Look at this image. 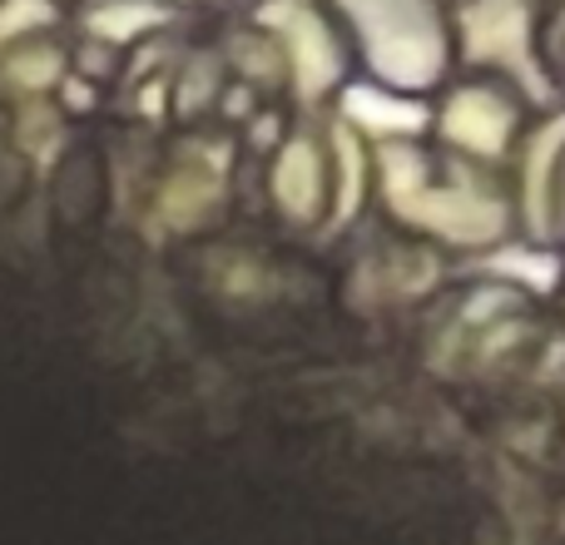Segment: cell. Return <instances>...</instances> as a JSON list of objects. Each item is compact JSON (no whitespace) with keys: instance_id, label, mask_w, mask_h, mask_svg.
Masks as SVG:
<instances>
[{"instance_id":"6da1fadb","label":"cell","mask_w":565,"mask_h":545,"mask_svg":"<svg viewBox=\"0 0 565 545\" xmlns=\"http://www.w3.org/2000/svg\"><path fill=\"white\" fill-rule=\"evenodd\" d=\"M367 65L397 89H427L447 70V30L431 0H338Z\"/></svg>"},{"instance_id":"4fadbf2b","label":"cell","mask_w":565,"mask_h":545,"mask_svg":"<svg viewBox=\"0 0 565 545\" xmlns=\"http://www.w3.org/2000/svg\"><path fill=\"white\" fill-rule=\"evenodd\" d=\"M55 65H60L55 50H45V55H20L15 65H10V79H20V85H50Z\"/></svg>"},{"instance_id":"5bb4252c","label":"cell","mask_w":565,"mask_h":545,"mask_svg":"<svg viewBox=\"0 0 565 545\" xmlns=\"http://www.w3.org/2000/svg\"><path fill=\"white\" fill-rule=\"evenodd\" d=\"M531 264H536V258H516V254H511V258H497V264H491V268H501V272H526V278L531 282H536V288H546V282H556V268H531Z\"/></svg>"},{"instance_id":"30bf717a","label":"cell","mask_w":565,"mask_h":545,"mask_svg":"<svg viewBox=\"0 0 565 545\" xmlns=\"http://www.w3.org/2000/svg\"><path fill=\"white\" fill-rule=\"evenodd\" d=\"M214 194H218V189L209 184V179H174V184H169V194H164V214L174 218L179 228H184L189 218H194Z\"/></svg>"},{"instance_id":"5b68a950","label":"cell","mask_w":565,"mask_h":545,"mask_svg":"<svg viewBox=\"0 0 565 545\" xmlns=\"http://www.w3.org/2000/svg\"><path fill=\"white\" fill-rule=\"evenodd\" d=\"M441 129H447V139L477 149V154H501L511 139V105L491 89H461V95H451Z\"/></svg>"},{"instance_id":"7a4b0ae2","label":"cell","mask_w":565,"mask_h":545,"mask_svg":"<svg viewBox=\"0 0 565 545\" xmlns=\"http://www.w3.org/2000/svg\"><path fill=\"white\" fill-rule=\"evenodd\" d=\"M387 199L402 218L451 238V244H491L507 228L501 199L481 194L471 184L431 189L422 174V159L412 149H387Z\"/></svg>"},{"instance_id":"52a82bcc","label":"cell","mask_w":565,"mask_h":545,"mask_svg":"<svg viewBox=\"0 0 565 545\" xmlns=\"http://www.w3.org/2000/svg\"><path fill=\"white\" fill-rule=\"evenodd\" d=\"M348 115L367 129H382V135H412V129L427 125V109L422 105H407V99H392V95H377V89H348Z\"/></svg>"},{"instance_id":"3957f363","label":"cell","mask_w":565,"mask_h":545,"mask_svg":"<svg viewBox=\"0 0 565 545\" xmlns=\"http://www.w3.org/2000/svg\"><path fill=\"white\" fill-rule=\"evenodd\" d=\"M461 30H467V55L491 60V65L511 70L516 79H526V89L536 99H546V75L536 70L531 55V6L526 0H471L461 10Z\"/></svg>"},{"instance_id":"8fae6325","label":"cell","mask_w":565,"mask_h":545,"mask_svg":"<svg viewBox=\"0 0 565 545\" xmlns=\"http://www.w3.org/2000/svg\"><path fill=\"white\" fill-rule=\"evenodd\" d=\"M338 154H342V204H338V218H352L362 199V154H358V139L348 129H338Z\"/></svg>"},{"instance_id":"7c38bea8","label":"cell","mask_w":565,"mask_h":545,"mask_svg":"<svg viewBox=\"0 0 565 545\" xmlns=\"http://www.w3.org/2000/svg\"><path fill=\"white\" fill-rule=\"evenodd\" d=\"M50 20H55L50 0H6V6H0V40L20 35V30H30V25H50Z\"/></svg>"},{"instance_id":"ba28073f","label":"cell","mask_w":565,"mask_h":545,"mask_svg":"<svg viewBox=\"0 0 565 545\" xmlns=\"http://www.w3.org/2000/svg\"><path fill=\"white\" fill-rule=\"evenodd\" d=\"M561 145H565V119L541 129L536 145H531V159H526V214L536 228H546V218H551L546 194H551V164H556Z\"/></svg>"},{"instance_id":"277c9868","label":"cell","mask_w":565,"mask_h":545,"mask_svg":"<svg viewBox=\"0 0 565 545\" xmlns=\"http://www.w3.org/2000/svg\"><path fill=\"white\" fill-rule=\"evenodd\" d=\"M264 20L288 40V55H292V75H298V89L308 99H318L322 89L338 79V45H332L328 25L312 15L302 0H268Z\"/></svg>"},{"instance_id":"9c48e42d","label":"cell","mask_w":565,"mask_h":545,"mask_svg":"<svg viewBox=\"0 0 565 545\" xmlns=\"http://www.w3.org/2000/svg\"><path fill=\"white\" fill-rule=\"evenodd\" d=\"M149 25H164V10L159 6H109V10H99L95 20H89V30L95 35H105V40H125V35H139V30H149Z\"/></svg>"},{"instance_id":"8992f818","label":"cell","mask_w":565,"mask_h":545,"mask_svg":"<svg viewBox=\"0 0 565 545\" xmlns=\"http://www.w3.org/2000/svg\"><path fill=\"white\" fill-rule=\"evenodd\" d=\"M274 199L288 218L312 224L322 204V169H318V149L308 139H292L274 164Z\"/></svg>"}]
</instances>
